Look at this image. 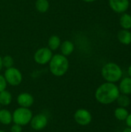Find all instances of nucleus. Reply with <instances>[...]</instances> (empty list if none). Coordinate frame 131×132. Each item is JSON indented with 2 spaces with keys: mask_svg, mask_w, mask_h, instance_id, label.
<instances>
[{
  "mask_svg": "<svg viewBox=\"0 0 131 132\" xmlns=\"http://www.w3.org/2000/svg\"><path fill=\"white\" fill-rule=\"evenodd\" d=\"M29 124L34 131H42L48 125V117L43 113L37 114L32 116Z\"/></svg>",
  "mask_w": 131,
  "mask_h": 132,
  "instance_id": "obj_8",
  "label": "nucleus"
},
{
  "mask_svg": "<svg viewBox=\"0 0 131 132\" xmlns=\"http://www.w3.org/2000/svg\"><path fill=\"white\" fill-rule=\"evenodd\" d=\"M6 87H7V82L4 76L0 74V92L6 90Z\"/></svg>",
  "mask_w": 131,
  "mask_h": 132,
  "instance_id": "obj_22",
  "label": "nucleus"
},
{
  "mask_svg": "<svg viewBox=\"0 0 131 132\" xmlns=\"http://www.w3.org/2000/svg\"><path fill=\"white\" fill-rule=\"evenodd\" d=\"M60 45H61V40L58 36L53 35L49 37V39L48 40V47L52 51L56 50L58 48H59Z\"/></svg>",
  "mask_w": 131,
  "mask_h": 132,
  "instance_id": "obj_17",
  "label": "nucleus"
},
{
  "mask_svg": "<svg viewBox=\"0 0 131 132\" xmlns=\"http://www.w3.org/2000/svg\"><path fill=\"white\" fill-rule=\"evenodd\" d=\"M120 94L118 86L114 83L105 82L96 90L95 98L100 104L107 105L115 102Z\"/></svg>",
  "mask_w": 131,
  "mask_h": 132,
  "instance_id": "obj_1",
  "label": "nucleus"
},
{
  "mask_svg": "<svg viewBox=\"0 0 131 132\" xmlns=\"http://www.w3.org/2000/svg\"><path fill=\"white\" fill-rule=\"evenodd\" d=\"M116 101L117 102V104L119 105V107L124 108H127V107H129L131 102L130 98L129 97L128 95H125L122 94L119 95Z\"/></svg>",
  "mask_w": 131,
  "mask_h": 132,
  "instance_id": "obj_20",
  "label": "nucleus"
},
{
  "mask_svg": "<svg viewBox=\"0 0 131 132\" xmlns=\"http://www.w3.org/2000/svg\"><path fill=\"white\" fill-rule=\"evenodd\" d=\"M2 57H1V56H0V71H1V70L2 69Z\"/></svg>",
  "mask_w": 131,
  "mask_h": 132,
  "instance_id": "obj_28",
  "label": "nucleus"
},
{
  "mask_svg": "<svg viewBox=\"0 0 131 132\" xmlns=\"http://www.w3.org/2000/svg\"><path fill=\"white\" fill-rule=\"evenodd\" d=\"M12 101V94L5 90L0 92V104L1 106H8Z\"/></svg>",
  "mask_w": 131,
  "mask_h": 132,
  "instance_id": "obj_15",
  "label": "nucleus"
},
{
  "mask_svg": "<svg viewBox=\"0 0 131 132\" xmlns=\"http://www.w3.org/2000/svg\"><path fill=\"white\" fill-rule=\"evenodd\" d=\"M3 76L7 82V84L13 87L19 86L22 81V74L21 71L13 67L6 69Z\"/></svg>",
  "mask_w": 131,
  "mask_h": 132,
  "instance_id": "obj_5",
  "label": "nucleus"
},
{
  "mask_svg": "<svg viewBox=\"0 0 131 132\" xmlns=\"http://www.w3.org/2000/svg\"><path fill=\"white\" fill-rule=\"evenodd\" d=\"M10 132H22V128L17 124H13L10 128Z\"/></svg>",
  "mask_w": 131,
  "mask_h": 132,
  "instance_id": "obj_23",
  "label": "nucleus"
},
{
  "mask_svg": "<svg viewBox=\"0 0 131 132\" xmlns=\"http://www.w3.org/2000/svg\"><path fill=\"white\" fill-rule=\"evenodd\" d=\"M2 67H5L6 69L12 67L14 64V60L11 56H5L3 58H2Z\"/></svg>",
  "mask_w": 131,
  "mask_h": 132,
  "instance_id": "obj_21",
  "label": "nucleus"
},
{
  "mask_svg": "<svg viewBox=\"0 0 131 132\" xmlns=\"http://www.w3.org/2000/svg\"><path fill=\"white\" fill-rule=\"evenodd\" d=\"M16 102L19 107L29 108L34 104V97L31 94L27 92H23L17 96Z\"/></svg>",
  "mask_w": 131,
  "mask_h": 132,
  "instance_id": "obj_10",
  "label": "nucleus"
},
{
  "mask_svg": "<svg viewBox=\"0 0 131 132\" xmlns=\"http://www.w3.org/2000/svg\"><path fill=\"white\" fill-rule=\"evenodd\" d=\"M129 114V111L127 109L121 107H118L117 108L115 109L114 111V116L118 121H125Z\"/></svg>",
  "mask_w": 131,
  "mask_h": 132,
  "instance_id": "obj_18",
  "label": "nucleus"
},
{
  "mask_svg": "<svg viewBox=\"0 0 131 132\" xmlns=\"http://www.w3.org/2000/svg\"><path fill=\"white\" fill-rule=\"evenodd\" d=\"M53 56V52L49 47H42L36 51L34 60L39 65H45L49 63Z\"/></svg>",
  "mask_w": 131,
  "mask_h": 132,
  "instance_id": "obj_6",
  "label": "nucleus"
},
{
  "mask_svg": "<svg viewBox=\"0 0 131 132\" xmlns=\"http://www.w3.org/2000/svg\"><path fill=\"white\" fill-rule=\"evenodd\" d=\"M122 132H131V128H126Z\"/></svg>",
  "mask_w": 131,
  "mask_h": 132,
  "instance_id": "obj_26",
  "label": "nucleus"
},
{
  "mask_svg": "<svg viewBox=\"0 0 131 132\" xmlns=\"http://www.w3.org/2000/svg\"><path fill=\"white\" fill-rule=\"evenodd\" d=\"M101 75L106 82L115 84L121 80L123 77V70L118 64L110 62L103 65L102 67Z\"/></svg>",
  "mask_w": 131,
  "mask_h": 132,
  "instance_id": "obj_3",
  "label": "nucleus"
},
{
  "mask_svg": "<svg viewBox=\"0 0 131 132\" xmlns=\"http://www.w3.org/2000/svg\"><path fill=\"white\" fill-rule=\"evenodd\" d=\"M109 5L110 9L117 13H124L125 12L129 6V0H109Z\"/></svg>",
  "mask_w": 131,
  "mask_h": 132,
  "instance_id": "obj_9",
  "label": "nucleus"
},
{
  "mask_svg": "<svg viewBox=\"0 0 131 132\" xmlns=\"http://www.w3.org/2000/svg\"><path fill=\"white\" fill-rule=\"evenodd\" d=\"M49 63L51 73L56 77H63L65 75L69 67L67 57L62 54L53 55Z\"/></svg>",
  "mask_w": 131,
  "mask_h": 132,
  "instance_id": "obj_2",
  "label": "nucleus"
},
{
  "mask_svg": "<svg viewBox=\"0 0 131 132\" xmlns=\"http://www.w3.org/2000/svg\"><path fill=\"white\" fill-rule=\"evenodd\" d=\"M31 132H35V131H31Z\"/></svg>",
  "mask_w": 131,
  "mask_h": 132,
  "instance_id": "obj_31",
  "label": "nucleus"
},
{
  "mask_svg": "<svg viewBox=\"0 0 131 132\" xmlns=\"http://www.w3.org/2000/svg\"><path fill=\"white\" fill-rule=\"evenodd\" d=\"M120 93L125 95L131 94V78L129 77H124L120 80V84L118 86Z\"/></svg>",
  "mask_w": 131,
  "mask_h": 132,
  "instance_id": "obj_11",
  "label": "nucleus"
},
{
  "mask_svg": "<svg viewBox=\"0 0 131 132\" xmlns=\"http://www.w3.org/2000/svg\"><path fill=\"white\" fill-rule=\"evenodd\" d=\"M117 39L119 42L124 45L131 44V32L128 29H121L117 33Z\"/></svg>",
  "mask_w": 131,
  "mask_h": 132,
  "instance_id": "obj_13",
  "label": "nucleus"
},
{
  "mask_svg": "<svg viewBox=\"0 0 131 132\" xmlns=\"http://www.w3.org/2000/svg\"><path fill=\"white\" fill-rule=\"evenodd\" d=\"M75 121L81 126H86L92 121L91 113L84 108H80L76 111L73 115Z\"/></svg>",
  "mask_w": 131,
  "mask_h": 132,
  "instance_id": "obj_7",
  "label": "nucleus"
},
{
  "mask_svg": "<svg viewBox=\"0 0 131 132\" xmlns=\"http://www.w3.org/2000/svg\"><path fill=\"white\" fill-rule=\"evenodd\" d=\"M125 121H126L127 126L128 128H131V113L130 114L129 113V114H128L127 119L125 120Z\"/></svg>",
  "mask_w": 131,
  "mask_h": 132,
  "instance_id": "obj_24",
  "label": "nucleus"
},
{
  "mask_svg": "<svg viewBox=\"0 0 131 132\" xmlns=\"http://www.w3.org/2000/svg\"><path fill=\"white\" fill-rule=\"evenodd\" d=\"M36 10L40 13L46 12L49 8V2L48 0H36L35 4Z\"/></svg>",
  "mask_w": 131,
  "mask_h": 132,
  "instance_id": "obj_19",
  "label": "nucleus"
},
{
  "mask_svg": "<svg viewBox=\"0 0 131 132\" xmlns=\"http://www.w3.org/2000/svg\"><path fill=\"white\" fill-rule=\"evenodd\" d=\"M12 122V113L7 109H0V124L8 125Z\"/></svg>",
  "mask_w": 131,
  "mask_h": 132,
  "instance_id": "obj_14",
  "label": "nucleus"
},
{
  "mask_svg": "<svg viewBox=\"0 0 131 132\" xmlns=\"http://www.w3.org/2000/svg\"><path fill=\"white\" fill-rule=\"evenodd\" d=\"M82 1H83V2H85L90 3V2H95V1H97V0H82Z\"/></svg>",
  "mask_w": 131,
  "mask_h": 132,
  "instance_id": "obj_27",
  "label": "nucleus"
},
{
  "mask_svg": "<svg viewBox=\"0 0 131 132\" xmlns=\"http://www.w3.org/2000/svg\"><path fill=\"white\" fill-rule=\"evenodd\" d=\"M127 73H128L129 77H130L131 78V65L128 67V69H127Z\"/></svg>",
  "mask_w": 131,
  "mask_h": 132,
  "instance_id": "obj_25",
  "label": "nucleus"
},
{
  "mask_svg": "<svg viewBox=\"0 0 131 132\" xmlns=\"http://www.w3.org/2000/svg\"><path fill=\"white\" fill-rule=\"evenodd\" d=\"M32 116V112L29 108L19 107L12 113V122L22 127L30 123Z\"/></svg>",
  "mask_w": 131,
  "mask_h": 132,
  "instance_id": "obj_4",
  "label": "nucleus"
},
{
  "mask_svg": "<svg viewBox=\"0 0 131 132\" xmlns=\"http://www.w3.org/2000/svg\"><path fill=\"white\" fill-rule=\"evenodd\" d=\"M59 48H60V51H61L62 55H63L65 56H68L70 54H72L73 52L74 51L75 46H74L73 42L69 41V40H66V41L61 43Z\"/></svg>",
  "mask_w": 131,
  "mask_h": 132,
  "instance_id": "obj_12",
  "label": "nucleus"
},
{
  "mask_svg": "<svg viewBox=\"0 0 131 132\" xmlns=\"http://www.w3.org/2000/svg\"><path fill=\"white\" fill-rule=\"evenodd\" d=\"M0 132H6V131H3V130H0Z\"/></svg>",
  "mask_w": 131,
  "mask_h": 132,
  "instance_id": "obj_29",
  "label": "nucleus"
},
{
  "mask_svg": "<svg viewBox=\"0 0 131 132\" xmlns=\"http://www.w3.org/2000/svg\"><path fill=\"white\" fill-rule=\"evenodd\" d=\"M120 25L123 29H131V15L124 12L120 18Z\"/></svg>",
  "mask_w": 131,
  "mask_h": 132,
  "instance_id": "obj_16",
  "label": "nucleus"
},
{
  "mask_svg": "<svg viewBox=\"0 0 131 132\" xmlns=\"http://www.w3.org/2000/svg\"><path fill=\"white\" fill-rule=\"evenodd\" d=\"M0 109H1V104H0Z\"/></svg>",
  "mask_w": 131,
  "mask_h": 132,
  "instance_id": "obj_30",
  "label": "nucleus"
}]
</instances>
